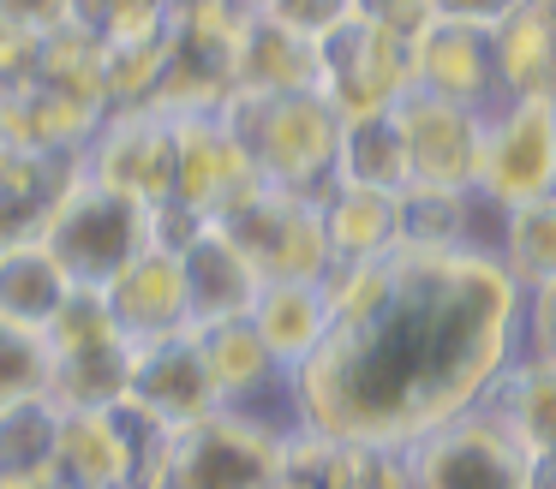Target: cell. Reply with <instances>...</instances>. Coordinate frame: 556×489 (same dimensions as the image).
Segmentation results:
<instances>
[{
	"instance_id": "31",
	"label": "cell",
	"mask_w": 556,
	"mask_h": 489,
	"mask_svg": "<svg viewBox=\"0 0 556 489\" xmlns=\"http://www.w3.org/2000/svg\"><path fill=\"white\" fill-rule=\"evenodd\" d=\"M353 18H365L371 30H389L401 36V42H413V36L431 24V0H348Z\"/></svg>"
},
{
	"instance_id": "19",
	"label": "cell",
	"mask_w": 556,
	"mask_h": 489,
	"mask_svg": "<svg viewBox=\"0 0 556 489\" xmlns=\"http://www.w3.org/2000/svg\"><path fill=\"white\" fill-rule=\"evenodd\" d=\"M198 346H204V364H210V376H216L222 406H264L269 394L288 400V370L276 364V352H269L264 334L252 329V317L204 322V329H198Z\"/></svg>"
},
{
	"instance_id": "41",
	"label": "cell",
	"mask_w": 556,
	"mask_h": 489,
	"mask_svg": "<svg viewBox=\"0 0 556 489\" xmlns=\"http://www.w3.org/2000/svg\"><path fill=\"white\" fill-rule=\"evenodd\" d=\"M0 162H7V138H0Z\"/></svg>"
},
{
	"instance_id": "26",
	"label": "cell",
	"mask_w": 556,
	"mask_h": 489,
	"mask_svg": "<svg viewBox=\"0 0 556 489\" xmlns=\"http://www.w3.org/2000/svg\"><path fill=\"white\" fill-rule=\"evenodd\" d=\"M484 203L472 191H448V185H419L413 179L407 191H395V250H448V245H472V215Z\"/></svg>"
},
{
	"instance_id": "10",
	"label": "cell",
	"mask_w": 556,
	"mask_h": 489,
	"mask_svg": "<svg viewBox=\"0 0 556 489\" xmlns=\"http://www.w3.org/2000/svg\"><path fill=\"white\" fill-rule=\"evenodd\" d=\"M85 173L138 203H168L180 173V119L168 107H109L85 143Z\"/></svg>"
},
{
	"instance_id": "40",
	"label": "cell",
	"mask_w": 556,
	"mask_h": 489,
	"mask_svg": "<svg viewBox=\"0 0 556 489\" xmlns=\"http://www.w3.org/2000/svg\"><path fill=\"white\" fill-rule=\"evenodd\" d=\"M228 7H233V12H269L276 0H228Z\"/></svg>"
},
{
	"instance_id": "3",
	"label": "cell",
	"mask_w": 556,
	"mask_h": 489,
	"mask_svg": "<svg viewBox=\"0 0 556 489\" xmlns=\"http://www.w3.org/2000/svg\"><path fill=\"white\" fill-rule=\"evenodd\" d=\"M288 412L222 406V412L174 429L162 489H269L288 460Z\"/></svg>"
},
{
	"instance_id": "35",
	"label": "cell",
	"mask_w": 556,
	"mask_h": 489,
	"mask_svg": "<svg viewBox=\"0 0 556 489\" xmlns=\"http://www.w3.org/2000/svg\"><path fill=\"white\" fill-rule=\"evenodd\" d=\"M520 346L556 358V281L539 286V293H527V310H520Z\"/></svg>"
},
{
	"instance_id": "9",
	"label": "cell",
	"mask_w": 556,
	"mask_h": 489,
	"mask_svg": "<svg viewBox=\"0 0 556 489\" xmlns=\"http://www.w3.org/2000/svg\"><path fill=\"white\" fill-rule=\"evenodd\" d=\"M413 90V42L389 30H371L365 18H336L317 36V95L341 119L389 114Z\"/></svg>"
},
{
	"instance_id": "37",
	"label": "cell",
	"mask_w": 556,
	"mask_h": 489,
	"mask_svg": "<svg viewBox=\"0 0 556 489\" xmlns=\"http://www.w3.org/2000/svg\"><path fill=\"white\" fill-rule=\"evenodd\" d=\"M0 489H73V484L61 477V465H49V472H30V477H7Z\"/></svg>"
},
{
	"instance_id": "32",
	"label": "cell",
	"mask_w": 556,
	"mask_h": 489,
	"mask_svg": "<svg viewBox=\"0 0 556 489\" xmlns=\"http://www.w3.org/2000/svg\"><path fill=\"white\" fill-rule=\"evenodd\" d=\"M73 24V0H0V30L54 36Z\"/></svg>"
},
{
	"instance_id": "21",
	"label": "cell",
	"mask_w": 556,
	"mask_h": 489,
	"mask_svg": "<svg viewBox=\"0 0 556 489\" xmlns=\"http://www.w3.org/2000/svg\"><path fill=\"white\" fill-rule=\"evenodd\" d=\"M484 406H491L532 453H556V358L520 346V352L508 358V370L496 376V388L484 394Z\"/></svg>"
},
{
	"instance_id": "39",
	"label": "cell",
	"mask_w": 556,
	"mask_h": 489,
	"mask_svg": "<svg viewBox=\"0 0 556 489\" xmlns=\"http://www.w3.org/2000/svg\"><path fill=\"white\" fill-rule=\"evenodd\" d=\"M192 7H198V0H156L162 18H180V12H192Z\"/></svg>"
},
{
	"instance_id": "11",
	"label": "cell",
	"mask_w": 556,
	"mask_h": 489,
	"mask_svg": "<svg viewBox=\"0 0 556 489\" xmlns=\"http://www.w3.org/2000/svg\"><path fill=\"white\" fill-rule=\"evenodd\" d=\"M401 138H407V162L419 185H448V191H472L479 185V155H484V107H460L443 95L407 90L395 102Z\"/></svg>"
},
{
	"instance_id": "17",
	"label": "cell",
	"mask_w": 556,
	"mask_h": 489,
	"mask_svg": "<svg viewBox=\"0 0 556 489\" xmlns=\"http://www.w3.org/2000/svg\"><path fill=\"white\" fill-rule=\"evenodd\" d=\"M180 274H186V305H192V329L204 322H233V317H252L257 293H264V274L257 262L222 233L216 221L180 250Z\"/></svg>"
},
{
	"instance_id": "33",
	"label": "cell",
	"mask_w": 556,
	"mask_h": 489,
	"mask_svg": "<svg viewBox=\"0 0 556 489\" xmlns=\"http://www.w3.org/2000/svg\"><path fill=\"white\" fill-rule=\"evenodd\" d=\"M144 18H162L156 0H73V24H85V30H97V36L144 24Z\"/></svg>"
},
{
	"instance_id": "2",
	"label": "cell",
	"mask_w": 556,
	"mask_h": 489,
	"mask_svg": "<svg viewBox=\"0 0 556 489\" xmlns=\"http://www.w3.org/2000/svg\"><path fill=\"white\" fill-rule=\"evenodd\" d=\"M228 126L245 143L257 179L281 191L324 197L336 185V143H341V114L317 90L300 95H228Z\"/></svg>"
},
{
	"instance_id": "25",
	"label": "cell",
	"mask_w": 556,
	"mask_h": 489,
	"mask_svg": "<svg viewBox=\"0 0 556 489\" xmlns=\"http://www.w3.org/2000/svg\"><path fill=\"white\" fill-rule=\"evenodd\" d=\"M324 233L336 262H359V257H389L401 245L395 233V191H371V185H329L324 197Z\"/></svg>"
},
{
	"instance_id": "16",
	"label": "cell",
	"mask_w": 556,
	"mask_h": 489,
	"mask_svg": "<svg viewBox=\"0 0 556 489\" xmlns=\"http://www.w3.org/2000/svg\"><path fill=\"white\" fill-rule=\"evenodd\" d=\"M233 90L240 95H300L317 90V36L281 12H245L233 48Z\"/></svg>"
},
{
	"instance_id": "13",
	"label": "cell",
	"mask_w": 556,
	"mask_h": 489,
	"mask_svg": "<svg viewBox=\"0 0 556 489\" xmlns=\"http://www.w3.org/2000/svg\"><path fill=\"white\" fill-rule=\"evenodd\" d=\"M174 119H180V173H174V197L216 221L240 191L257 185V167H252V155H245V143L233 138L228 107H198V114H174Z\"/></svg>"
},
{
	"instance_id": "6",
	"label": "cell",
	"mask_w": 556,
	"mask_h": 489,
	"mask_svg": "<svg viewBox=\"0 0 556 489\" xmlns=\"http://www.w3.org/2000/svg\"><path fill=\"white\" fill-rule=\"evenodd\" d=\"M216 227L257 262L264 281H324L329 262H336L324 233V203L305 197V191H281L257 179L252 191H240L216 215Z\"/></svg>"
},
{
	"instance_id": "29",
	"label": "cell",
	"mask_w": 556,
	"mask_h": 489,
	"mask_svg": "<svg viewBox=\"0 0 556 489\" xmlns=\"http://www.w3.org/2000/svg\"><path fill=\"white\" fill-rule=\"evenodd\" d=\"M54 448H61V406L54 400L0 406V484H7V477L49 472Z\"/></svg>"
},
{
	"instance_id": "43",
	"label": "cell",
	"mask_w": 556,
	"mask_h": 489,
	"mask_svg": "<svg viewBox=\"0 0 556 489\" xmlns=\"http://www.w3.org/2000/svg\"><path fill=\"white\" fill-rule=\"evenodd\" d=\"M551 95H556V90H551Z\"/></svg>"
},
{
	"instance_id": "7",
	"label": "cell",
	"mask_w": 556,
	"mask_h": 489,
	"mask_svg": "<svg viewBox=\"0 0 556 489\" xmlns=\"http://www.w3.org/2000/svg\"><path fill=\"white\" fill-rule=\"evenodd\" d=\"M556 191V95H508L484 119V155L472 197L491 215Z\"/></svg>"
},
{
	"instance_id": "34",
	"label": "cell",
	"mask_w": 556,
	"mask_h": 489,
	"mask_svg": "<svg viewBox=\"0 0 556 489\" xmlns=\"http://www.w3.org/2000/svg\"><path fill=\"white\" fill-rule=\"evenodd\" d=\"M520 7H532V0H431V18L472 24V30H496V24H508Z\"/></svg>"
},
{
	"instance_id": "38",
	"label": "cell",
	"mask_w": 556,
	"mask_h": 489,
	"mask_svg": "<svg viewBox=\"0 0 556 489\" xmlns=\"http://www.w3.org/2000/svg\"><path fill=\"white\" fill-rule=\"evenodd\" d=\"M527 489H556V453H532Z\"/></svg>"
},
{
	"instance_id": "20",
	"label": "cell",
	"mask_w": 556,
	"mask_h": 489,
	"mask_svg": "<svg viewBox=\"0 0 556 489\" xmlns=\"http://www.w3.org/2000/svg\"><path fill=\"white\" fill-rule=\"evenodd\" d=\"M252 329L264 334L276 364L293 376V370L329 340V329H336L324 281H264V293H257V305H252Z\"/></svg>"
},
{
	"instance_id": "14",
	"label": "cell",
	"mask_w": 556,
	"mask_h": 489,
	"mask_svg": "<svg viewBox=\"0 0 556 489\" xmlns=\"http://www.w3.org/2000/svg\"><path fill=\"white\" fill-rule=\"evenodd\" d=\"M413 90L443 95V102H460V107H484V114H491V107L503 102L491 30L431 18L419 36H413Z\"/></svg>"
},
{
	"instance_id": "18",
	"label": "cell",
	"mask_w": 556,
	"mask_h": 489,
	"mask_svg": "<svg viewBox=\"0 0 556 489\" xmlns=\"http://www.w3.org/2000/svg\"><path fill=\"white\" fill-rule=\"evenodd\" d=\"M78 155H37V150H7L0 162V250L7 245H37L61 209L66 185L78 179Z\"/></svg>"
},
{
	"instance_id": "30",
	"label": "cell",
	"mask_w": 556,
	"mask_h": 489,
	"mask_svg": "<svg viewBox=\"0 0 556 489\" xmlns=\"http://www.w3.org/2000/svg\"><path fill=\"white\" fill-rule=\"evenodd\" d=\"M49 400V334L0 322V406Z\"/></svg>"
},
{
	"instance_id": "5",
	"label": "cell",
	"mask_w": 556,
	"mask_h": 489,
	"mask_svg": "<svg viewBox=\"0 0 556 489\" xmlns=\"http://www.w3.org/2000/svg\"><path fill=\"white\" fill-rule=\"evenodd\" d=\"M138 346L114 329L102 286H73L61 317L49 322V400L61 412L78 406H114L132 388Z\"/></svg>"
},
{
	"instance_id": "8",
	"label": "cell",
	"mask_w": 556,
	"mask_h": 489,
	"mask_svg": "<svg viewBox=\"0 0 556 489\" xmlns=\"http://www.w3.org/2000/svg\"><path fill=\"white\" fill-rule=\"evenodd\" d=\"M407 460L413 489H527L532 472V448L491 406H472V412L448 417L443 429L419 436Z\"/></svg>"
},
{
	"instance_id": "23",
	"label": "cell",
	"mask_w": 556,
	"mask_h": 489,
	"mask_svg": "<svg viewBox=\"0 0 556 489\" xmlns=\"http://www.w3.org/2000/svg\"><path fill=\"white\" fill-rule=\"evenodd\" d=\"M336 179L341 185H371V191H407L413 185V162H407V138H401L395 107L389 114L341 119Z\"/></svg>"
},
{
	"instance_id": "42",
	"label": "cell",
	"mask_w": 556,
	"mask_h": 489,
	"mask_svg": "<svg viewBox=\"0 0 556 489\" xmlns=\"http://www.w3.org/2000/svg\"><path fill=\"white\" fill-rule=\"evenodd\" d=\"M544 7H551V12H556V0H544Z\"/></svg>"
},
{
	"instance_id": "4",
	"label": "cell",
	"mask_w": 556,
	"mask_h": 489,
	"mask_svg": "<svg viewBox=\"0 0 556 489\" xmlns=\"http://www.w3.org/2000/svg\"><path fill=\"white\" fill-rule=\"evenodd\" d=\"M150 209H156V203L126 197V191L102 185V179H90L85 167H78V179L66 185L42 245L54 250V262L66 269L73 286H109L126 262L156 245V239H150Z\"/></svg>"
},
{
	"instance_id": "12",
	"label": "cell",
	"mask_w": 556,
	"mask_h": 489,
	"mask_svg": "<svg viewBox=\"0 0 556 489\" xmlns=\"http://www.w3.org/2000/svg\"><path fill=\"white\" fill-rule=\"evenodd\" d=\"M126 400L156 412L168 429H186V424H198V417L222 412V394H216V376H210V364H204L198 329H180V334H162V340L138 346Z\"/></svg>"
},
{
	"instance_id": "24",
	"label": "cell",
	"mask_w": 556,
	"mask_h": 489,
	"mask_svg": "<svg viewBox=\"0 0 556 489\" xmlns=\"http://www.w3.org/2000/svg\"><path fill=\"white\" fill-rule=\"evenodd\" d=\"M491 42H496L503 102L508 95H551L556 90V12L544 0H532L508 24H496Z\"/></svg>"
},
{
	"instance_id": "28",
	"label": "cell",
	"mask_w": 556,
	"mask_h": 489,
	"mask_svg": "<svg viewBox=\"0 0 556 489\" xmlns=\"http://www.w3.org/2000/svg\"><path fill=\"white\" fill-rule=\"evenodd\" d=\"M312 465H317V484L324 489H413L407 448H383V441L312 436Z\"/></svg>"
},
{
	"instance_id": "15",
	"label": "cell",
	"mask_w": 556,
	"mask_h": 489,
	"mask_svg": "<svg viewBox=\"0 0 556 489\" xmlns=\"http://www.w3.org/2000/svg\"><path fill=\"white\" fill-rule=\"evenodd\" d=\"M102 298H109L114 329H121L132 346L192 329V305H186L180 257H174V250H162V245H150L144 257L126 262V269L114 274L109 286H102Z\"/></svg>"
},
{
	"instance_id": "36",
	"label": "cell",
	"mask_w": 556,
	"mask_h": 489,
	"mask_svg": "<svg viewBox=\"0 0 556 489\" xmlns=\"http://www.w3.org/2000/svg\"><path fill=\"white\" fill-rule=\"evenodd\" d=\"M269 489H324L317 484V465H312V429H300V424L288 429V460H281Z\"/></svg>"
},
{
	"instance_id": "22",
	"label": "cell",
	"mask_w": 556,
	"mask_h": 489,
	"mask_svg": "<svg viewBox=\"0 0 556 489\" xmlns=\"http://www.w3.org/2000/svg\"><path fill=\"white\" fill-rule=\"evenodd\" d=\"M73 298V281L54 262V250L42 245H7L0 250V322L49 334V322L61 317V305Z\"/></svg>"
},
{
	"instance_id": "27",
	"label": "cell",
	"mask_w": 556,
	"mask_h": 489,
	"mask_svg": "<svg viewBox=\"0 0 556 489\" xmlns=\"http://www.w3.org/2000/svg\"><path fill=\"white\" fill-rule=\"evenodd\" d=\"M496 257L515 274L520 293H539L556 281V191L539 203H520V209L496 215Z\"/></svg>"
},
{
	"instance_id": "1",
	"label": "cell",
	"mask_w": 556,
	"mask_h": 489,
	"mask_svg": "<svg viewBox=\"0 0 556 489\" xmlns=\"http://www.w3.org/2000/svg\"><path fill=\"white\" fill-rule=\"evenodd\" d=\"M527 293L491 239L395 250V286L359 329H336L288 376V417L329 441L413 448L484 406L520 352Z\"/></svg>"
}]
</instances>
